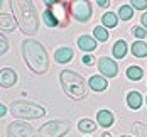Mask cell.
<instances>
[{
    "label": "cell",
    "mask_w": 147,
    "mask_h": 137,
    "mask_svg": "<svg viewBox=\"0 0 147 137\" xmlns=\"http://www.w3.org/2000/svg\"><path fill=\"white\" fill-rule=\"evenodd\" d=\"M22 56L29 70L36 75H44L49 68V56L44 46L36 39H24L22 41Z\"/></svg>",
    "instance_id": "obj_1"
},
{
    "label": "cell",
    "mask_w": 147,
    "mask_h": 137,
    "mask_svg": "<svg viewBox=\"0 0 147 137\" xmlns=\"http://www.w3.org/2000/svg\"><path fill=\"white\" fill-rule=\"evenodd\" d=\"M10 9L14 12L19 29L26 36L36 34L39 29V19L36 14L34 3L30 0H10Z\"/></svg>",
    "instance_id": "obj_2"
},
{
    "label": "cell",
    "mask_w": 147,
    "mask_h": 137,
    "mask_svg": "<svg viewBox=\"0 0 147 137\" xmlns=\"http://www.w3.org/2000/svg\"><path fill=\"white\" fill-rule=\"evenodd\" d=\"M59 81L64 93L71 97L73 100H81L88 95V86H86L85 78L73 70H63L59 73Z\"/></svg>",
    "instance_id": "obj_3"
},
{
    "label": "cell",
    "mask_w": 147,
    "mask_h": 137,
    "mask_svg": "<svg viewBox=\"0 0 147 137\" xmlns=\"http://www.w3.org/2000/svg\"><path fill=\"white\" fill-rule=\"evenodd\" d=\"M10 113L17 119H26V120H36L46 115V108L41 105H36L32 102L19 100L10 105Z\"/></svg>",
    "instance_id": "obj_4"
},
{
    "label": "cell",
    "mask_w": 147,
    "mask_h": 137,
    "mask_svg": "<svg viewBox=\"0 0 147 137\" xmlns=\"http://www.w3.org/2000/svg\"><path fill=\"white\" fill-rule=\"evenodd\" d=\"M68 132H69V122L49 120L39 127L37 136L39 137H64Z\"/></svg>",
    "instance_id": "obj_5"
},
{
    "label": "cell",
    "mask_w": 147,
    "mask_h": 137,
    "mask_svg": "<svg viewBox=\"0 0 147 137\" xmlns=\"http://www.w3.org/2000/svg\"><path fill=\"white\" fill-rule=\"evenodd\" d=\"M46 5L54 14L59 27H68L69 26V20H71L69 19V9H71L69 2H46Z\"/></svg>",
    "instance_id": "obj_6"
},
{
    "label": "cell",
    "mask_w": 147,
    "mask_h": 137,
    "mask_svg": "<svg viewBox=\"0 0 147 137\" xmlns=\"http://www.w3.org/2000/svg\"><path fill=\"white\" fill-rule=\"evenodd\" d=\"M7 136L9 137H36V130L27 122L17 120L7 125Z\"/></svg>",
    "instance_id": "obj_7"
},
{
    "label": "cell",
    "mask_w": 147,
    "mask_h": 137,
    "mask_svg": "<svg viewBox=\"0 0 147 137\" xmlns=\"http://www.w3.org/2000/svg\"><path fill=\"white\" fill-rule=\"evenodd\" d=\"M71 14L80 22H88L91 17V3L86 0H76L71 2Z\"/></svg>",
    "instance_id": "obj_8"
},
{
    "label": "cell",
    "mask_w": 147,
    "mask_h": 137,
    "mask_svg": "<svg viewBox=\"0 0 147 137\" xmlns=\"http://www.w3.org/2000/svg\"><path fill=\"white\" fill-rule=\"evenodd\" d=\"M98 71H100L105 78H115V76L118 75V66L113 59L103 56V58L98 59Z\"/></svg>",
    "instance_id": "obj_9"
},
{
    "label": "cell",
    "mask_w": 147,
    "mask_h": 137,
    "mask_svg": "<svg viewBox=\"0 0 147 137\" xmlns=\"http://www.w3.org/2000/svg\"><path fill=\"white\" fill-rule=\"evenodd\" d=\"M15 81H17V73H15L12 68H3L0 71V85L3 88H10L14 86Z\"/></svg>",
    "instance_id": "obj_10"
},
{
    "label": "cell",
    "mask_w": 147,
    "mask_h": 137,
    "mask_svg": "<svg viewBox=\"0 0 147 137\" xmlns=\"http://www.w3.org/2000/svg\"><path fill=\"white\" fill-rule=\"evenodd\" d=\"M73 56H74V51L71 47H68V46L59 47V49H56V53H54V59H56V63H59V64L69 63V61L73 59Z\"/></svg>",
    "instance_id": "obj_11"
},
{
    "label": "cell",
    "mask_w": 147,
    "mask_h": 137,
    "mask_svg": "<svg viewBox=\"0 0 147 137\" xmlns=\"http://www.w3.org/2000/svg\"><path fill=\"white\" fill-rule=\"evenodd\" d=\"M15 27H19L15 17L9 14H0V30L2 32H14Z\"/></svg>",
    "instance_id": "obj_12"
},
{
    "label": "cell",
    "mask_w": 147,
    "mask_h": 137,
    "mask_svg": "<svg viewBox=\"0 0 147 137\" xmlns=\"http://www.w3.org/2000/svg\"><path fill=\"white\" fill-rule=\"evenodd\" d=\"M78 47H80L81 51L91 53V51H95V49L98 47V44H96V39L91 37V36H80V37H78Z\"/></svg>",
    "instance_id": "obj_13"
},
{
    "label": "cell",
    "mask_w": 147,
    "mask_h": 137,
    "mask_svg": "<svg viewBox=\"0 0 147 137\" xmlns=\"http://www.w3.org/2000/svg\"><path fill=\"white\" fill-rule=\"evenodd\" d=\"M115 120V117H113V113L110 112V110H107V108H103L100 110L98 113H96V122H98V125L100 127H112V124Z\"/></svg>",
    "instance_id": "obj_14"
},
{
    "label": "cell",
    "mask_w": 147,
    "mask_h": 137,
    "mask_svg": "<svg viewBox=\"0 0 147 137\" xmlns=\"http://www.w3.org/2000/svg\"><path fill=\"white\" fill-rule=\"evenodd\" d=\"M88 86L93 91H105L108 88V81L105 76H91L88 80Z\"/></svg>",
    "instance_id": "obj_15"
},
{
    "label": "cell",
    "mask_w": 147,
    "mask_h": 137,
    "mask_svg": "<svg viewBox=\"0 0 147 137\" xmlns=\"http://www.w3.org/2000/svg\"><path fill=\"white\" fill-rule=\"evenodd\" d=\"M142 95L139 93V91H129L127 93V105L129 108H132V110H139L140 107H142Z\"/></svg>",
    "instance_id": "obj_16"
},
{
    "label": "cell",
    "mask_w": 147,
    "mask_h": 137,
    "mask_svg": "<svg viewBox=\"0 0 147 137\" xmlns=\"http://www.w3.org/2000/svg\"><path fill=\"white\" fill-rule=\"evenodd\" d=\"M127 49H129V46H127V43L123 41V39H118L117 43L113 44V56L117 58V59H123L125 58V54H127Z\"/></svg>",
    "instance_id": "obj_17"
},
{
    "label": "cell",
    "mask_w": 147,
    "mask_h": 137,
    "mask_svg": "<svg viewBox=\"0 0 147 137\" xmlns=\"http://www.w3.org/2000/svg\"><path fill=\"white\" fill-rule=\"evenodd\" d=\"M130 51L135 58H146L147 56V44L144 41H135L132 46H130Z\"/></svg>",
    "instance_id": "obj_18"
},
{
    "label": "cell",
    "mask_w": 147,
    "mask_h": 137,
    "mask_svg": "<svg viewBox=\"0 0 147 137\" xmlns=\"http://www.w3.org/2000/svg\"><path fill=\"white\" fill-rule=\"evenodd\" d=\"M78 129H80V132H95V129H96V124L91 120V119H81V120L78 122Z\"/></svg>",
    "instance_id": "obj_19"
},
{
    "label": "cell",
    "mask_w": 147,
    "mask_h": 137,
    "mask_svg": "<svg viewBox=\"0 0 147 137\" xmlns=\"http://www.w3.org/2000/svg\"><path fill=\"white\" fill-rule=\"evenodd\" d=\"M102 22H103V26H105L107 29L117 27V24H118L117 14H113V12H107V14H103V17H102Z\"/></svg>",
    "instance_id": "obj_20"
},
{
    "label": "cell",
    "mask_w": 147,
    "mask_h": 137,
    "mask_svg": "<svg viewBox=\"0 0 147 137\" xmlns=\"http://www.w3.org/2000/svg\"><path fill=\"white\" fill-rule=\"evenodd\" d=\"M142 76H144V71H142L140 66H129L127 68V78L129 80L139 81V80H142Z\"/></svg>",
    "instance_id": "obj_21"
},
{
    "label": "cell",
    "mask_w": 147,
    "mask_h": 137,
    "mask_svg": "<svg viewBox=\"0 0 147 137\" xmlns=\"http://www.w3.org/2000/svg\"><path fill=\"white\" fill-rule=\"evenodd\" d=\"M93 36H95V39H96V41L105 43V41H108V37H110V32H108V29H107V27L96 26V27L93 29Z\"/></svg>",
    "instance_id": "obj_22"
},
{
    "label": "cell",
    "mask_w": 147,
    "mask_h": 137,
    "mask_svg": "<svg viewBox=\"0 0 147 137\" xmlns=\"http://www.w3.org/2000/svg\"><path fill=\"white\" fill-rule=\"evenodd\" d=\"M42 22H44L47 27H59L56 17H54V14H53L49 9H46L44 12H42Z\"/></svg>",
    "instance_id": "obj_23"
},
{
    "label": "cell",
    "mask_w": 147,
    "mask_h": 137,
    "mask_svg": "<svg viewBox=\"0 0 147 137\" xmlns=\"http://www.w3.org/2000/svg\"><path fill=\"white\" fill-rule=\"evenodd\" d=\"M134 15V7L129 3V5H120V9H118V17L122 19V20H130Z\"/></svg>",
    "instance_id": "obj_24"
},
{
    "label": "cell",
    "mask_w": 147,
    "mask_h": 137,
    "mask_svg": "<svg viewBox=\"0 0 147 137\" xmlns=\"http://www.w3.org/2000/svg\"><path fill=\"white\" fill-rule=\"evenodd\" d=\"M134 132H135V137H147V125L142 124V122H135L132 125Z\"/></svg>",
    "instance_id": "obj_25"
},
{
    "label": "cell",
    "mask_w": 147,
    "mask_h": 137,
    "mask_svg": "<svg viewBox=\"0 0 147 137\" xmlns=\"http://www.w3.org/2000/svg\"><path fill=\"white\" fill-rule=\"evenodd\" d=\"M132 34H134V37H137V39H144L147 36V30L144 29V27H132Z\"/></svg>",
    "instance_id": "obj_26"
},
{
    "label": "cell",
    "mask_w": 147,
    "mask_h": 137,
    "mask_svg": "<svg viewBox=\"0 0 147 137\" xmlns=\"http://www.w3.org/2000/svg\"><path fill=\"white\" fill-rule=\"evenodd\" d=\"M130 5L137 10H144V9H147V0H132Z\"/></svg>",
    "instance_id": "obj_27"
},
{
    "label": "cell",
    "mask_w": 147,
    "mask_h": 137,
    "mask_svg": "<svg viewBox=\"0 0 147 137\" xmlns=\"http://www.w3.org/2000/svg\"><path fill=\"white\" fill-rule=\"evenodd\" d=\"M7 49H9V43H7L5 36H3V34H0V54H5V53H7Z\"/></svg>",
    "instance_id": "obj_28"
},
{
    "label": "cell",
    "mask_w": 147,
    "mask_h": 137,
    "mask_svg": "<svg viewBox=\"0 0 147 137\" xmlns=\"http://www.w3.org/2000/svg\"><path fill=\"white\" fill-rule=\"evenodd\" d=\"M81 61H83L86 66H91V64L95 63V58H93V56H90V54H85V56L81 58Z\"/></svg>",
    "instance_id": "obj_29"
},
{
    "label": "cell",
    "mask_w": 147,
    "mask_h": 137,
    "mask_svg": "<svg viewBox=\"0 0 147 137\" xmlns=\"http://www.w3.org/2000/svg\"><path fill=\"white\" fill-rule=\"evenodd\" d=\"M3 115H7V107L0 103V117H3Z\"/></svg>",
    "instance_id": "obj_30"
},
{
    "label": "cell",
    "mask_w": 147,
    "mask_h": 137,
    "mask_svg": "<svg viewBox=\"0 0 147 137\" xmlns=\"http://www.w3.org/2000/svg\"><path fill=\"white\" fill-rule=\"evenodd\" d=\"M96 5H98V7H108V5H110V2H107V0H98V2H96Z\"/></svg>",
    "instance_id": "obj_31"
},
{
    "label": "cell",
    "mask_w": 147,
    "mask_h": 137,
    "mask_svg": "<svg viewBox=\"0 0 147 137\" xmlns=\"http://www.w3.org/2000/svg\"><path fill=\"white\" fill-rule=\"evenodd\" d=\"M140 20H142V26H144V29H147V12L142 17H140Z\"/></svg>",
    "instance_id": "obj_32"
},
{
    "label": "cell",
    "mask_w": 147,
    "mask_h": 137,
    "mask_svg": "<svg viewBox=\"0 0 147 137\" xmlns=\"http://www.w3.org/2000/svg\"><path fill=\"white\" fill-rule=\"evenodd\" d=\"M102 137H112V134H110V132H103Z\"/></svg>",
    "instance_id": "obj_33"
},
{
    "label": "cell",
    "mask_w": 147,
    "mask_h": 137,
    "mask_svg": "<svg viewBox=\"0 0 147 137\" xmlns=\"http://www.w3.org/2000/svg\"><path fill=\"white\" fill-rule=\"evenodd\" d=\"M122 137H130V136H122Z\"/></svg>",
    "instance_id": "obj_34"
},
{
    "label": "cell",
    "mask_w": 147,
    "mask_h": 137,
    "mask_svg": "<svg viewBox=\"0 0 147 137\" xmlns=\"http://www.w3.org/2000/svg\"><path fill=\"white\" fill-rule=\"evenodd\" d=\"M146 103H147V97H146Z\"/></svg>",
    "instance_id": "obj_35"
}]
</instances>
